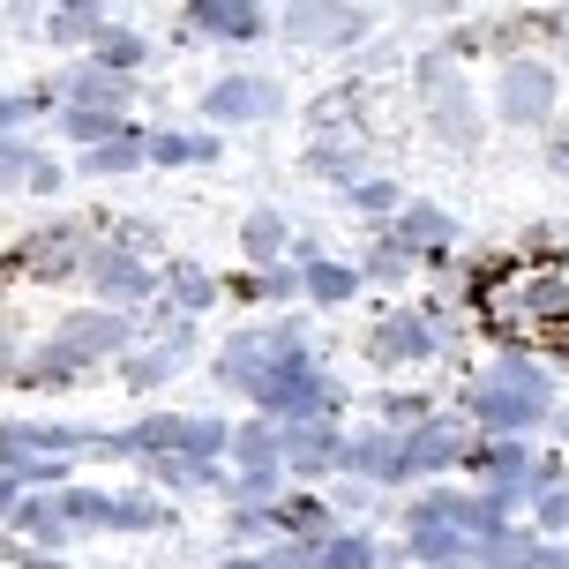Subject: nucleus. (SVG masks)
<instances>
[{"label": "nucleus", "instance_id": "nucleus-1", "mask_svg": "<svg viewBox=\"0 0 569 569\" xmlns=\"http://www.w3.org/2000/svg\"><path fill=\"white\" fill-rule=\"evenodd\" d=\"M547 98H555V76H547L540 60H510V76H502V113L510 120H547Z\"/></svg>", "mask_w": 569, "mask_h": 569}, {"label": "nucleus", "instance_id": "nucleus-2", "mask_svg": "<svg viewBox=\"0 0 569 569\" xmlns=\"http://www.w3.org/2000/svg\"><path fill=\"white\" fill-rule=\"evenodd\" d=\"M284 30H292V38H330V46H338V38H360V8H338V0H300V8H292V16H284Z\"/></svg>", "mask_w": 569, "mask_h": 569}, {"label": "nucleus", "instance_id": "nucleus-3", "mask_svg": "<svg viewBox=\"0 0 569 569\" xmlns=\"http://www.w3.org/2000/svg\"><path fill=\"white\" fill-rule=\"evenodd\" d=\"M113 345H120V315H76L46 360H83V352H113Z\"/></svg>", "mask_w": 569, "mask_h": 569}, {"label": "nucleus", "instance_id": "nucleus-4", "mask_svg": "<svg viewBox=\"0 0 569 569\" xmlns=\"http://www.w3.org/2000/svg\"><path fill=\"white\" fill-rule=\"evenodd\" d=\"M270 106H278V90L256 83V76H232V83L210 90V113L218 120H256V113H270Z\"/></svg>", "mask_w": 569, "mask_h": 569}, {"label": "nucleus", "instance_id": "nucleus-5", "mask_svg": "<svg viewBox=\"0 0 569 569\" xmlns=\"http://www.w3.org/2000/svg\"><path fill=\"white\" fill-rule=\"evenodd\" d=\"M196 23L218 30V38H256L262 8H256V0H196Z\"/></svg>", "mask_w": 569, "mask_h": 569}, {"label": "nucleus", "instance_id": "nucleus-6", "mask_svg": "<svg viewBox=\"0 0 569 569\" xmlns=\"http://www.w3.org/2000/svg\"><path fill=\"white\" fill-rule=\"evenodd\" d=\"M90 278L106 284L113 300H136V292H150V278H142V270H136V262H128V256H120V248H106V256L90 262Z\"/></svg>", "mask_w": 569, "mask_h": 569}, {"label": "nucleus", "instance_id": "nucleus-7", "mask_svg": "<svg viewBox=\"0 0 569 569\" xmlns=\"http://www.w3.org/2000/svg\"><path fill=\"white\" fill-rule=\"evenodd\" d=\"M136 158H142V142H136V136H106V142H90L83 166H90V172H128Z\"/></svg>", "mask_w": 569, "mask_h": 569}, {"label": "nucleus", "instance_id": "nucleus-8", "mask_svg": "<svg viewBox=\"0 0 569 569\" xmlns=\"http://www.w3.org/2000/svg\"><path fill=\"white\" fill-rule=\"evenodd\" d=\"M90 53L106 60V68H120V76H128V68L142 60V38H128V30H98V38H90Z\"/></svg>", "mask_w": 569, "mask_h": 569}, {"label": "nucleus", "instance_id": "nucleus-9", "mask_svg": "<svg viewBox=\"0 0 569 569\" xmlns=\"http://www.w3.org/2000/svg\"><path fill=\"white\" fill-rule=\"evenodd\" d=\"M375 352H382V360H412V352H427V330L420 322H412V315H405V322H382V338H375Z\"/></svg>", "mask_w": 569, "mask_h": 569}, {"label": "nucleus", "instance_id": "nucleus-10", "mask_svg": "<svg viewBox=\"0 0 569 569\" xmlns=\"http://www.w3.org/2000/svg\"><path fill=\"white\" fill-rule=\"evenodd\" d=\"M53 38H98V0H68L53 16Z\"/></svg>", "mask_w": 569, "mask_h": 569}, {"label": "nucleus", "instance_id": "nucleus-11", "mask_svg": "<svg viewBox=\"0 0 569 569\" xmlns=\"http://www.w3.org/2000/svg\"><path fill=\"white\" fill-rule=\"evenodd\" d=\"M308 292H315V300H345V292H352V270H338V262H315V270H308Z\"/></svg>", "mask_w": 569, "mask_h": 569}, {"label": "nucleus", "instance_id": "nucleus-12", "mask_svg": "<svg viewBox=\"0 0 569 569\" xmlns=\"http://www.w3.org/2000/svg\"><path fill=\"white\" fill-rule=\"evenodd\" d=\"M278 248H284V226H278V218H248V256L270 262Z\"/></svg>", "mask_w": 569, "mask_h": 569}, {"label": "nucleus", "instance_id": "nucleus-13", "mask_svg": "<svg viewBox=\"0 0 569 569\" xmlns=\"http://www.w3.org/2000/svg\"><path fill=\"white\" fill-rule=\"evenodd\" d=\"M150 158H166V166H188V158H210V142H196V136H158V142H150Z\"/></svg>", "mask_w": 569, "mask_h": 569}, {"label": "nucleus", "instance_id": "nucleus-14", "mask_svg": "<svg viewBox=\"0 0 569 569\" xmlns=\"http://www.w3.org/2000/svg\"><path fill=\"white\" fill-rule=\"evenodd\" d=\"M555 172H569V142H555Z\"/></svg>", "mask_w": 569, "mask_h": 569}]
</instances>
